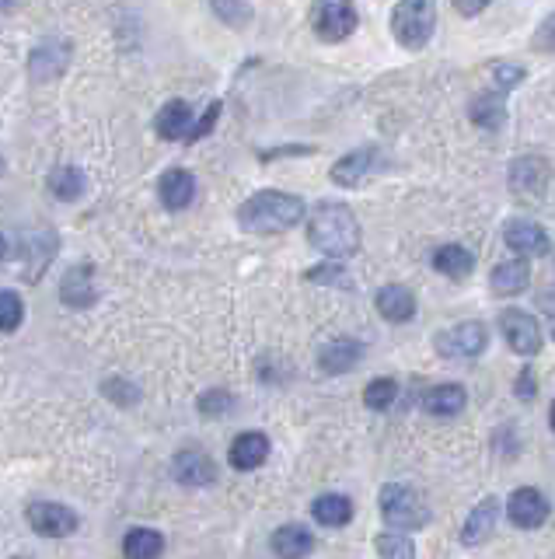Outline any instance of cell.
Returning a JSON list of instances; mask_svg holds the SVG:
<instances>
[{"mask_svg": "<svg viewBox=\"0 0 555 559\" xmlns=\"http://www.w3.org/2000/svg\"><path fill=\"white\" fill-rule=\"evenodd\" d=\"M514 392H517V399H521V402H531V399H535L538 385H535V371H531V367H524V371L517 374Z\"/></svg>", "mask_w": 555, "mask_h": 559, "instance_id": "obj_41", "label": "cell"}, {"mask_svg": "<svg viewBox=\"0 0 555 559\" xmlns=\"http://www.w3.org/2000/svg\"><path fill=\"white\" fill-rule=\"evenodd\" d=\"M377 507H381V518L388 521L391 532H416V528L430 525V504L405 483L381 486Z\"/></svg>", "mask_w": 555, "mask_h": 559, "instance_id": "obj_3", "label": "cell"}, {"mask_svg": "<svg viewBox=\"0 0 555 559\" xmlns=\"http://www.w3.org/2000/svg\"><path fill=\"white\" fill-rule=\"evenodd\" d=\"M524 81V70L514 67V63H493V84L500 91H510L514 84Z\"/></svg>", "mask_w": 555, "mask_h": 559, "instance_id": "obj_38", "label": "cell"}, {"mask_svg": "<svg viewBox=\"0 0 555 559\" xmlns=\"http://www.w3.org/2000/svg\"><path fill=\"white\" fill-rule=\"evenodd\" d=\"M158 196L168 210H185L196 200V175L185 172V168H168L158 182Z\"/></svg>", "mask_w": 555, "mask_h": 559, "instance_id": "obj_20", "label": "cell"}, {"mask_svg": "<svg viewBox=\"0 0 555 559\" xmlns=\"http://www.w3.org/2000/svg\"><path fill=\"white\" fill-rule=\"evenodd\" d=\"M507 518L514 521L517 528H542L545 521H549V500H545V493L535 490V486H521V490L510 493Z\"/></svg>", "mask_w": 555, "mask_h": 559, "instance_id": "obj_13", "label": "cell"}, {"mask_svg": "<svg viewBox=\"0 0 555 559\" xmlns=\"http://www.w3.org/2000/svg\"><path fill=\"white\" fill-rule=\"evenodd\" d=\"M308 280L311 283H329V287H353V280H350V273L343 270V266L332 259V263H325V266H315V270H308Z\"/></svg>", "mask_w": 555, "mask_h": 559, "instance_id": "obj_36", "label": "cell"}, {"mask_svg": "<svg viewBox=\"0 0 555 559\" xmlns=\"http://www.w3.org/2000/svg\"><path fill=\"white\" fill-rule=\"evenodd\" d=\"M531 46H535L538 53H555V11L535 28V39H531Z\"/></svg>", "mask_w": 555, "mask_h": 559, "instance_id": "obj_39", "label": "cell"}, {"mask_svg": "<svg viewBox=\"0 0 555 559\" xmlns=\"http://www.w3.org/2000/svg\"><path fill=\"white\" fill-rule=\"evenodd\" d=\"M269 546H273V553L280 559H308L311 549H315V535L304 525H283L273 532Z\"/></svg>", "mask_w": 555, "mask_h": 559, "instance_id": "obj_22", "label": "cell"}, {"mask_svg": "<svg viewBox=\"0 0 555 559\" xmlns=\"http://www.w3.org/2000/svg\"><path fill=\"white\" fill-rule=\"evenodd\" d=\"M0 172H4V161H0Z\"/></svg>", "mask_w": 555, "mask_h": 559, "instance_id": "obj_47", "label": "cell"}, {"mask_svg": "<svg viewBox=\"0 0 555 559\" xmlns=\"http://www.w3.org/2000/svg\"><path fill=\"white\" fill-rule=\"evenodd\" d=\"M304 221V200L283 189H262L238 210V224L248 235H280Z\"/></svg>", "mask_w": 555, "mask_h": 559, "instance_id": "obj_1", "label": "cell"}, {"mask_svg": "<svg viewBox=\"0 0 555 559\" xmlns=\"http://www.w3.org/2000/svg\"><path fill=\"white\" fill-rule=\"evenodd\" d=\"M500 325H503V336H507V343L514 353H521V357H535V353L542 350V329H538V322L528 315V311L507 308L500 315Z\"/></svg>", "mask_w": 555, "mask_h": 559, "instance_id": "obj_10", "label": "cell"}, {"mask_svg": "<svg viewBox=\"0 0 555 559\" xmlns=\"http://www.w3.org/2000/svg\"><path fill=\"white\" fill-rule=\"evenodd\" d=\"M217 119H220V102H213L210 109L203 112V119H199V123H192V133L185 140H189V144H196V140H203L206 133L213 130V126H217Z\"/></svg>", "mask_w": 555, "mask_h": 559, "instance_id": "obj_40", "label": "cell"}, {"mask_svg": "<svg viewBox=\"0 0 555 559\" xmlns=\"http://www.w3.org/2000/svg\"><path fill=\"white\" fill-rule=\"evenodd\" d=\"M377 556L381 559H416V546H412L409 535L402 532H384L377 535Z\"/></svg>", "mask_w": 555, "mask_h": 559, "instance_id": "obj_31", "label": "cell"}, {"mask_svg": "<svg viewBox=\"0 0 555 559\" xmlns=\"http://www.w3.org/2000/svg\"><path fill=\"white\" fill-rule=\"evenodd\" d=\"M4 259H7V238L0 235V263H4Z\"/></svg>", "mask_w": 555, "mask_h": 559, "instance_id": "obj_45", "label": "cell"}, {"mask_svg": "<svg viewBox=\"0 0 555 559\" xmlns=\"http://www.w3.org/2000/svg\"><path fill=\"white\" fill-rule=\"evenodd\" d=\"M25 521L35 535H42V539H67V535H74L77 525H81L70 507L53 504V500H32V504L25 507Z\"/></svg>", "mask_w": 555, "mask_h": 559, "instance_id": "obj_6", "label": "cell"}, {"mask_svg": "<svg viewBox=\"0 0 555 559\" xmlns=\"http://www.w3.org/2000/svg\"><path fill=\"white\" fill-rule=\"evenodd\" d=\"M46 186H49V193H53L56 200L74 203V200H81V196H84L88 182H84V172H81V168L63 165V168H53V172H49Z\"/></svg>", "mask_w": 555, "mask_h": 559, "instance_id": "obj_29", "label": "cell"}, {"mask_svg": "<svg viewBox=\"0 0 555 559\" xmlns=\"http://www.w3.org/2000/svg\"><path fill=\"white\" fill-rule=\"evenodd\" d=\"M451 4L458 7V14H465V18H475L482 7H489V0H451Z\"/></svg>", "mask_w": 555, "mask_h": 559, "instance_id": "obj_42", "label": "cell"}, {"mask_svg": "<svg viewBox=\"0 0 555 559\" xmlns=\"http://www.w3.org/2000/svg\"><path fill=\"white\" fill-rule=\"evenodd\" d=\"M311 518L325 528H343L353 521V500L343 497V493H325L311 504Z\"/></svg>", "mask_w": 555, "mask_h": 559, "instance_id": "obj_25", "label": "cell"}, {"mask_svg": "<svg viewBox=\"0 0 555 559\" xmlns=\"http://www.w3.org/2000/svg\"><path fill=\"white\" fill-rule=\"evenodd\" d=\"M192 105L182 102V98H175V102H168L165 109L158 112V119H154V130H158L161 140H185L192 133Z\"/></svg>", "mask_w": 555, "mask_h": 559, "instance_id": "obj_21", "label": "cell"}, {"mask_svg": "<svg viewBox=\"0 0 555 559\" xmlns=\"http://www.w3.org/2000/svg\"><path fill=\"white\" fill-rule=\"evenodd\" d=\"M14 4H18V0H0V14H7V11H11Z\"/></svg>", "mask_w": 555, "mask_h": 559, "instance_id": "obj_44", "label": "cell"}, {"mask_svg": "<svg viewBox=\"0 0 555 559\" xmlns=\"http://www.w3.org/2000/svg\"><path fill=\"white\" fill-rule=\"evenodd\" d=\"M196 409H199V416H206V420H217V416H227L234 409V395L227 392V388H206L203 395H199V402H196Z\"/></svg>", "mask_w": 555, "mask_h": 559, "instance_id": "obj_32", "label": "cell"}, {"mask_svg": "<svg viewBox=\"0 0 555 559\" xmlns=\"http://www.w3.org/2000/svg\"><path fill=\"white\" fill-rule=\"evenodd\" d=\"M549 179H552V168L542 158H517L510 165V189L521 200H542L545 189H549Z\"/></svg>", "mask_w": 555, "mask_h": 559, "instance_id": "obj_11", "label": "cell"}, {"mask_svg": "<svg viewBox=\"0 0 555 559\" xmlns=\"http://www.w3.org/2000/svg\"><path fill=\"white\" fill-rule=\"evenodd\" d=\"M395 395H398V385L391 378H374L370 385L364 388V406L367 409H391V402H395Z\"/></svg>", "mask_w": 555, "mask_h": 559, "instance_id": "obj_34", "label": "cell"}, {"mask_svg": "<svg viewBox=\"0 0 555 559\" xmlns=\"http://www.w3.org/2000/svg\"><path fill=\"white\" fill-rule=\"evenodd\" d=\"M67 63H70L67 39H46L32 56H28V74H32V81H39V84L53 81V77H60L63 70H67Z\"/></svg>", "mask_w": 555, "mask_h": 559, "instance_id": "obj_14", "label": "cell"}, {"mask_svg": "<svg viewBox=\"0 0 555 559\" xmlns=\"http://www.w3.org/2000/svg\"><path fill=\"white\" fill-rule=\"evenodd\" d=\"M266 458H269V437L262 434V430H245V434L234 437L231 448H227V462L238 472L259 469Z\"/></svg>", "mask_w": 555, "mask_h": 559, "instance_id": "obj_15", "label": "cell"}, {"mask_svg": "<svg viewBox=\"0 0 555 559\" xmlns=\"http://www.w3.org/2000/svg\"><path fill=\"white\" fill-rule=\"evenodd\" d=\"M308 242L329 259H350L360 249V224L346 203H318L308 217Z\"/></svg>", "mask_w": 555, "mask_h": 559, "instance_id": "obj_2", "label": "cell"}, {"mask_svg": "<svg viewBox=\"0 0 555 559\" xmlns=\"http://www.w3.org/2000/svg\"><path fill=\"white\" fill-rule=\"evenodd\" d=\"M486 343H489V332L482 322H461L433 339L440 357H479L486 350Z\"/></svg>", "mask_w": 555, "mask_h": 559, "instance_id": "obj_7", "label": "cell"}, {"mask_svg": "<svg viewBox=\"0 0 555 559\" xmlns=\"http://www.w3.org/2000/svg\"><path fill=\"white\" fill-rule=\"evenodd\" d=\"M213 14H217L220 21H227L231 28H241L252 21V4L248 0H210Z\"/></svg>", "mask_w": 555, "mask_h": 559, "instance_id": "obj_33", "label": "cell"}, {"mask_svg": "<svg viewBox=\"0 0 555 559\" xmlns=\"http://www.w3.org/2000/svg\"><path fill=\"white\" fill-rule=\"evenodd\" d=\"M360 360H364V343H360V339H346V336L325 343L322 353H318V367H322L325 374H350Z\"/></svg>", "mask_w": 555, "mask_h": 559, "instance_id": "obj_19", "label": "cell"}, {"mask_svg": "<svg viewBox=\"0 0 555 559\" xmlns=\"http://www.w3.org/2000/svg\"><path fill=\"white\" fill-rule=\"evenodd\" d=\"M528 283H531V266L524 263V259H510V263H500L493 270V277H489V287H493V294H503V297L521 294Z\"/></svg>", "mask_w": 555, "mask_h": 559, "instance_id": "obj_26", "label": "cell"}, {"mask_svg": "<svg viewBox=\"0 0 555 559\" xmlns=\"http://www.w3.org/2000/svg\"><path fill=\"white\" fill-rule=\"evenodd\" d=\"M377 311H381V318H388V322H409L412 315H416V297H412L409 287H402V283H388V287L377 290Z\"/></svg>", "mask_w": 555, "mask_h": 559, "instance_id": "obj_23", "label": "cell"}, {"mask_svg": "<svg viewBox=\"0 0 555 559\" xmlns=\"http://www.w3.org/2000/svg\"><path fill=\"white\" fill-rule=\"evenodd\" d=\"M472 119L482 130H500L507 123V91L489 88L472 102Z\"/></svg>", "mask_w": 555, "mask_h": 559, "instance_id": "obj_24", "label": "cell"}, {"mask_svg": "<svg viewBox=\"0 0 555 559\" xmlns=\"http://www.w3.org/2000/svg\"><path fill=\"white\" fill-rule=\"evenodd\" d=\"M503 242H507L521 259L545 256V252H549V235H545L535 221H521V217H517V221H507V228H503Z\"/></svg>", "mask_w": 555, "mask_h": 559, "instance_id": "obj_17", "label": "cell"}, {"mask_svg": "<svg viewBox=\"0 0 555 559\" xmlns=\"http://www.w3.org/2000/svg\"><path fill=\"white\" fill-rule=\"evenodd\" d=\"M437 28L433 0H398L391 11V35L402 49H423Z\"/></svg>", "mask_w": 555, "mask_h": 559, "instance_id": "obj_4", "label": "cell"}, {"mask_svg": "<svg viewBox=\"0 0 555 559\" xmlns=\"http://www.w3.org/2000/svg\"><path fill=\"white\" fill-rule=\"evenodd\" d=\"M105 395H109L116 406H130V402H140V392L133 385H126L123 378H109L105 381V388H102Z\"/></svg>", "mask_w": 555, "mask_h": 559, "instance_id": "obj_37", "label": "cell"}, {"mask_svg": "<svg viewBox=\"0 0 555 559\" xmlns=\"http://www.w3.org/2000/svg\"><path fill=\"white\" fill-rule=\"evenodd\" d=\"M60 301L74 311H84L98 301V283H95V266L91 263H77L63 273L60 280Z\"/></svg>", "mask_w": 555, "mask_h": 559, "instance_id": "obj_12", "label": "cell"}, {"mask_svg": "<svg viewBox=\"0 0 555 559\" xmlns=\"http://www.w3.org/2000/svg\"><path fill=\"white\" fill-rule=\"evenodd\" d=\"M384 168V158L377 147H360V151L346 154V158H339L336 165H332V182L343 189H357L364 186L370 175H377Z\"/></svg>", "mask_w": 555, "mask_h": 559, "instance_id": "obj_8", "label": "cell"}, {"mask_svg": "<svg viewBox=\"0 0 555 559\" xmlns=\"http://www.w3.org/2000/svg\"><path fill=\"white\" fill-rule=\"evenodd\" d=\"M18 256H21V263H25V280L35 283V280L42 277V270L53 263V256H56V235L49 228L35 231V235H28L25 242H21Z\"/></svg>", "mask_w": 555, "mask_h": 559, "instance_id": "obj_16", "label": "cell"}, {"mask_svg": "<svg viewBox=\"0 0 555 559\" xmlns=\"http://www.w3.org/2000/svg\"><path fill=\"white\" fill-rule=\"evenodd\" d=\"M14 559H25V556H14Z\"/></svg>", "mask_w": 555, "mask_h": 559, "instance_id": "obj_48", "label": "cell"}, {"mask_svg": "<svg viewBox=\"0 0 555 559\" xmlns=\"http://www.w3.org/2000/svg\"><path fill=\"white\" fill-rule=\"evenodd\" d=\"M465 402H468V395L461 385H437L423 395V406L430 416H458L461 409H465Z\"/></svg>", "mask_w": 555, "mask_h": 559, "instance_id": "obj_28", "label": "cell"}, {"mask_svg": "<svg viewBox=\"0 0 555 559\" xmlns=\"http://www.w3.org/2000/svg\"><path fill=\"white\" fill-rule=\"evenodd\" d=\"M25 318V301L14 290H0V332H14Z\"/></svg>", "mask_w": 555, "mask_h": 559, "instance_id": "obj_35", "label": "cell"}, {"mask_svg": "<svg viewBox=\"0 0 555 559\" xmlns=\"http://www.w3.org/2000/svg\"><path fill=\"white\" fill-rule=\"evenodd\" d=\"M433 270L444 273L447 280H465L475 270V256L461 245H440L433 252Z\"/></svg>", "mask_w": 555, "mask_h": 559, "instance_id": "obj_27", "label": "cell"}, {"mask_svg": "<svg viewBox=\"0 0 555 559\" xmlns=\"http://www.w3.org/2000/svg\"><path fill=\"white\" fill-rule=\"evenodd\" d=\"M538 304H542V311H549V315L555 318V283L552 287L542 290V297H538Z\"/></svg>", "mask_w": 555, "mask_h": 559, "instance_id": "obj_43", "label": "cell"}, {"mask_svg": "<svg viewBox=\"0 0 555 559\" xmlns=\"http://www.w3.org/2000/svg\"><path fill=\"white\" fill-rule=\"evenodd\" d=\"M357 7L353 0H315L311 7V28L322 42H343L357 28Z\"/></svg>", "mask_w": 555, "mask_h": 559, "instance_id": "obj_5", "label": "cell"}, {"mask_svg": "<svg viewBox=\"0 0 555 559\" xmlns=\"http://www.w3.org/2000/svg\"><path fill=\"white\" fill-rule=\"evenodd\" d=\"M165 553V535L154 528H133L123 539V556L126 559H158Z\"/></svg>", "mask_w": 555, "mask_h": 559, "instance_id": "obj_30", "label": "cell"}, {"mask_svg": "<svg viewBox=\"0 0 555 559\" xmlns=\"http://www.w3.org/2000/svg\"><path fill=\"white\" fill-rule=\"evenodd\" d=\"M549 427L555 430V402H552V409H549Z\"/></svg>", "mask_w": 555, "mask_h": 559, "instance_id": "obj_46", "label": "cell"}, {"mask_svg": "<svg viewBox=\"0 0 555 559\" xmlns=\"http://www.w3.org/2000/svg\"><path fill=\"white\" fill-rule=\"evenodd\" d=\"M172 479L179 486H189V490L210 486V483H217V462H213L203 448H182L179 455L172 458Z\"/></svg>", "mask_w": 555, "mask_h": 559, "instance_id": "obj_9", "label": "cell"}, {"mask_svg": "<svg viewBox=\"0 0 555 559\" xmlns=\"http://www.w3.org/2000/svg\"><path fill=\"white\" fill-rule=\"evenodd\" d=\"M496 521H500V500H496V497L479 500V504H475V511L468 514L465 528H461V542H465L468 549L489 542V539H493V532H496Z\"/></svg>", "mask_w": 555, "mask_h": 559, "instance_id": "obj_18", "label": "cell"}]
</instances>
